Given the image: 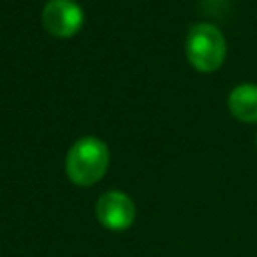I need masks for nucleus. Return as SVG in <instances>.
<instances>
[{
    "label": "nucleus",
    "instance_id": "nucleus-5",
    "mask_svg": "<svg viewBox=\"0 0 257 257\" xmlns=\"http://www.w3.org/2000/svg\"><path fill=\"white\" fill-rule=\"evenodd\" d=\"M229 112L241 122H257V84H237L227 96Z\"/></svg>",
    "mask_w": 257,
    "mask_h": 257
},
{
    "label": "nucleus",
    "instance_id": "nucleus-1",
    "mask_svg": "<svg viewBox=\"0 0 257 257\" xmlns=\"http://www.w3.org/2000/svg\"><path fill=\"white\" fill-rule=\"evenodd\" d=\"M108 161H110V153L102 139L94 135L80 137L78 141L72 143V147L66 153V161H64L66 177L76 187H90L106 175Z\"/></svg>",
    "mask_w": 257,
    "mask_h": 257
},
{
    "label": "nucleus",
    "instance_id": "nucleus-3",
    "mask_svg": "<svg viewBox=\"0 0 257 257\" xmlns=\"http://www.w3.org/2000/svg\"><path fill=\"white\" fill-rule=\"evenodd\" d=\"M42 26L56 38H72L84 24V12L76 0H48L40 12Z\"/></svg>",
    "mask_w": 257,
    "mask_h": 257
},
{
    "label": "nucleus",
    "instance_id": "nucleus-2",
    "mask_svg": "<svg viewBox=\"0 0 257 257\" xmlns=\"http://www.w3.org/2000/svg\"><path fill=\"white\" fill-rule=\"evenodd\" d=\"M185 54L195 70L205 74L215 72L227 56V42L223 32L209 22L193 24L187 32Z\"/></svg>",
    "mask_w": 257,
    "mask_h": 257
},
{
    "label": "nucleus",
    "instance_id": "nucleus-4",
    "mask_svg": "<svg viewBox=\"0 0 257 257\" xmlns=\"http://www.w3.org/2000/svg\"><path fill=\"white\" fill-rule=\"evenodd\" d=\"M96 219L108 231H124L137 219V205L122 191H106L96 201Z\"/></svg>",
    "mask_w": 257,
    "mask_h": 257
}]
</instances>
